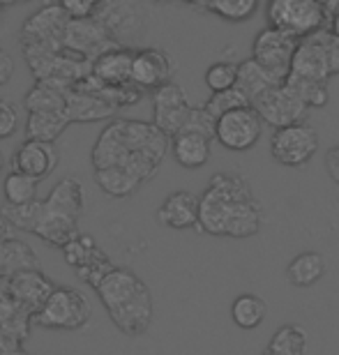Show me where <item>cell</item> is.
Returning <instances> with one entry per match:
<instances>
[{"label": "cell", "mask_w": 339, "mask_h": 355, "mask_svg": "<svg viewBox=\"0 0 339 355\" xmlns=\"http://www.w3.org/2000/svg\"><path fill=\"white\" fill-rule=\"evenodd\" d=\"M263 224V208L252 194V187L238 173H215L206 191L199 196V224L208 236L250 238Z\"/></svg>", "instance_id": "obj_1"}, {"label": "cell", "mask_w": 339, "mask_h": 355, "mask_svg": "<svg viewBox=\"0 0 339 355\" xmlns=\"http://www.w3.org/2000/svg\"><path fill=\"white\" fill-rule=\"evenodd\" d=\"M293 76H305V79L328 83L333 76L339 74V37L330 28H321L307 37L298 40L291 72Z\"/></svg>", "instance_id": "obj_2"}, {"label": "cell", "mask_w": 339, "mask_h": 355, "mask_svg": "<svg viewBox=\"0 0 339 355\" xmlns=\"http://www.w3.org/2000/svg\"><path fill=\"white\" fill-rule=\"evenodd\" d=\"M93 316V304L86 293L72 286H53L44 304L31 316L33 323L46 330H83Z\"/></svg>", "instance_id": "obj_3"}, {"label": "cell", "mask_w": 339, "mask_h": 355, "mask_svg": "<svg viewBox=\"0 0 339 355\" xmlns=\"http://www.w3.org/2000/svg\"><path fill=\"white\" fill-rule=\"evenodd\" d=\"M268 26L302 40L321 28H328V17L316 0H268L266 5Z\"/></svg>", "instance_id": "obj_4"}, {"label": "cell", "mask_w": 339, "mask_h": 355, "mask_svg": "<svg viewBox=\"0 0 339 355\" xmlns=\"http://www.w3.org/2000/svg\"><path fill=\"white\" fill-rule=\"evenodd\" d=\"M316 153H319V134L307 120L279 127L270 137V155L281 166L300 168L309 164Z\"/></svg>", "instance_id": "obj_5"}, {"label": "cell", "mask_w": 339, "mask_h": 355, "mask_svg": "<svg viewBox=\"0 0 339 355\" xmlns=\"http://www.w3.org/2000/svg\"><path fill=\"white\" fill-rule=\"evenodd\" d=\"M95 19L107 28L120 46L137 42L146 28L144 0H100Z\"/></svg>", "instance_id": "obj_6"}, {"label": "cell", "mask_w": 339, "mask_h": 355, "mask_svg": "<svg viewBox=\"0 0 339 355\" xmlns=\"http://www.w3.org/2000/svg\"><path fill=\"white\" fill-rule=\"evenodd\" d=\"M67 24L69 17L62 12V7L58 3H49L21 26V46L40 49V51H62Z\"/></svg>", "instance_id": "obj_7"}, {"label": "cell", "mask_w": 339, "mask_h": 355, "mask_svg": "<svg viewBox=\"0 0 339 355\" xmlns=\"http://www.w3.org/2000/svg\"><path fill=\"white\" fill-rule=\"evenodd\" d=\"M263 134V120L254 111V106H243V109L229 111L215 120V139L226 150L245 153L252 150L259 144Z\"/></svg>", "instance_id": "obj_8"}, {"label": "cell", "mask_w": 339, "mask_h": 355, "mask_svg": "<svg viewBox=\"0 0 339 355\" xmlns=\"http://www.w3.org/2000/svg\"><path fill=\"white\" fill-rule=\"evenodd\" d=\"M298 46V40L291 35L277 31V28H263L252 44V58L266 67L279 83L286 81L288 72H291V60Z\"/></svg>", "instance_id": "obj_9"}, {"label": "cell", "mask_w": 339, "mask_h": 355, "mask_svg": "<svg viewBox=\"0 0 339 355\" xmlns=\"http://www.w3.org/2000/svg\"><path fill=\"white\" fill-rule=\"evenodd\" d=\"M254 111L259 113V118L263 120L266 125L275 127H286L293 123H302L309 116V109L295 97V92L286 86V83H277V86L268 88L266 92L252 102Z\"/></svg>", "instance_id": "obj_10"}, {"label": "cell", "mask_w": 339, "mask_h": 355, "mask_svg": "<svg viewBox=\"0 0 339 355\" xmlns=\"http://www.w3.org/2000/svg\"><path fill=\"white\" fill-rule=\"evenodd\" d=\"M116 46H120V44L111 37L107 28H104L95 17L69 19L62 49H67V51H72L76 55H81V58L93 62L97 55L107 53Z\"/></svg>", "instance_id": "obj_11"}, {"label": "cell", "mask_w": 339, "mask_h": 355, "mask_svg": "<svg viewBox=\"0 0 339 355\" xmlns=\"http://www.w3.org/2000/svg\"><path fill=\"white\" fill-rule=\"evenodd\" d=\"M189 109L192 104L187 99V92L175 81L153 90V125L159 127L168 139L182 130Z\"/></svg>", "instance_id": "obj_12"}, {"label": "cell", "mask_w": 339, "mask_h": 355, "mask_svg": "<svg viewBox=\"0 0 339 355\" xmlns=\"http://www.w3.org/2000/svg\"><path fill=\"white\" fill-rule=\"evenodd\" d=\"M173 72H175V67H173L171 55L157 46L137 49L132 55L130 81L144 92L155 90L168 81H173Z\"/></svg>", "instance_id": "obj_13"}, {"label": "cell", "mask_w": 339, "mask_h": 355, "mask_svg": "<svg viewBox=\"0 0 339 355\" xmlns=\"http://www.w3.org/2000/svg\"><path fill=\"white\" fill-rule=\"evenodd\" d=\"M51 291H53V282L40 268L21 270V272L12 275L10 282H7V297L31 316L44 304Z\"/></svg>", "instance_id": "obj_14"}, {"label": "cell", "mask_w": 339, "mask_h": 355, "mask_svg": "<svg viewBox=\"0 0 339 355\" xmlns=\"http://www.w3.org/2000/svg\"><path fill=\"white\" fill-rule=\"evenodd\" d=\"M60 164V153L55 144H44V141H28L17 148L12 157V171L26 173L42 182L51 175Z\"/></svg>", "instance_id": "obj_15"}, {"label": "cell", "mask_w": 339, "mask_h": 355, "mask_svg": "<svg viewBox=\"0 0 339 355\" xmlns=\"http://www.w3.org/2000/svg\"><path fill=\"white\" fill-rule=\"evenodd\" d=\"M146 288V282L130 268H113L102 277V282L95 286V293L104 304V309L111 311L120 304L130 302L134 295Z\"/></svg>", "instance_id": "obj_16"}, {"label": "cell", "mask_w": 339, "mask_h": 355, "mask_svg": "<svg viewBox=\"0 0 339 355\" xmlns=\"http://www.w3.org/2000/svg\"><path fill=\"white\" fill-rule=\"evenodd\" d=\"M113 325L127 337H141L146 335L153 323V295L150 288H144L137 293L130 302L120 304V307L107 311Z\"/></svg>", "instance_id": "obj_17"}, {"label": "cell", "mask_w": 339, "mask_h": 355, "mask_svg": "<svg viewBox=\"0 0 339 355\" xmlns=\"http://www.w3.org/2000/svg\"><path fill=\"white\" fill-rule=\"evenodd\" d=\"M157 222L164 229L187 231L199 224V196L187 189L171 191L157 208Z\"/></svg>", "instance_id": "obj_18"}, {"label": "cell", "mask_w": 339, "mask_h": 355, "mask_svg": "<svg viewBox=\"0 0 339 355\" xmlns=\"http://www.w3.org/2000/svg\"><path fill=\"white\" fill-rule=\"evenodd\" d=\"M132 55L134 51L130 46L111 49V51L97 55V58L90 62V74H93L102 86H109V88L125 86V83H130Z\"/></svg>", "instance_id": "obj_19"}, {"label": "cell", "mask_w": 339, "mask_h": 355, "mask_svg": "<svg viewBox=\"0 0 339 355\" xmlns=\"http://www.w3.org/2000/svg\"><path fill=\"white\" fill-rule=\"evenodd\" d=\"M168 144H171L173 159L178 162L182 168H201L208 164L213 139L203 137V134H196V132H178V134H173Z\"/></svg>", "instance_id": "obj_20"}, {"label": "cell", "mask_w": 339, "mask_h": 355, "mask_svg": "<svg viewBox=\"0 0 339 355\" xmlns=\"http://www.w3.org/2000/svg\"><path fill=\"white\" fill-rule=\"evenodd\" d=\"M72 125L65 111H35L28 113L26 120V139L28 141H44V144H55L62 132Z\"/></svg>", "instance_id": "obj_21"}, {"label": "cell", "mask_w": 339, "mask_h": 355, "mask_svg": "<svg viewBox=\"0 0 339 355\" xmlns=\"http://www.w3.org/2000/svg\"><path fill=\"white\" fill-rule=\"evenodd\" d=\"M326 275V259L319 252H302L286 266V279L295 288H309Z\"/></svg>", "instance_id": "obj_22"}, {"label": "cell", "mask_w": 339, "mask_h": 355, "mask_svg": "<svg viewBox=\"0 0 339 355\" xmlns=\"http://www.w3.org/2000/svg\"><path fill=\"white\" fill-rule=\"evenodd\" d=\"M95 182H97V187L111 198H127V196L137 194L141 189V184H144L130 168H125V166L95 168Z\"/></svg>", "instance_id": "obj_23"}, {"label": "cell", "mask_w": 339, "mask_h": 355, "mask_svg": "<svg viewBox=\"0 0 339 355\" xmlns=\"http://www.w3.org/2000/svg\"><path fill=\"white\" fill-rule=\"evenodd\" d=\"M40 268V261L35 257L33 247L26 245L24 240L10 238L0 245V277L17 275L21 270H35Z\"/></svg>", "instance_id": "obj_24"}, {"label": "cell", "mask_w": 339, "mask_h": 355, "mask_svg": "<svg viewBox=\"0 0 339 355\" xmlns=\"http://www.w3.org/2000/svg\"><path fill=\"white\" fill-rule=\"evenodd\" d=\"M277 79L268 72L266 67H261L254 58H247L243 62H238V79H236V88H240L250 99V104L257 99L261 92H266L268 88L277 86Z\"/></svg>", "instance_id": "obj_25"}, {"label": "cell", "mask_w": 339, "mask_h": 355, "mask_svg": "<svg viewBox=\"0 0 339 355\" xmlns=\"http://www.w3.org/2000/svg\"><path fill=\"white\" fill-rule=\"evenodd\" d=\"M24 106L28 113L35 111H65L67 106V90L53 86L49 81H35V86L26 92Z\"/></svg>", "instance_id": "obj_26"}, {"label": "cell", "mask_w": 339, "mask_h": 355, "mask_svg": "<svg viewBox=\"0 0 339 355\" xmlns=\"http://www.w3.org/2000/svg\"><path fill=\"white\" fill-rule=\"evenodd\" d=\"M305 353H307V332L298 323L281 325L266 346V355H305Z\"/></svg>", "instance_id": "obj_27"}, {"label": "cell", "mask_w": 339, "mask_h": 355, "mask_svg": "<svg viewBox=\"0 0 339 355\" xmlns=\"http://www.w3.org/2000/svg\"><path fill=\"white\" fill-rule=\"evenodd\" d=\"M268 307L259 295L254 293H243L238 295L231 304V318L238 328L243 330H257L261 323L266 321Z\"/></svg>", "instance_id": "obj_28"}, {"label": "cell", "mask_w": 339, "mask_h": 355, "mask_svg": "<svg viewBox=\"0 0 339 355\" xmlns=\"http://www.w3.org/2000/svg\"><path fill=\"white\" fill-rule=\"evenodd\" d=\"M284 83L295 92V97H298L309 111L321 109V106H326L328 99H330L328 83H323V81H314V79H305V76L288 74Z\"/></svg>", "instance_id": "obj_29"}, {"label": "cell", "mask_w": 339, "mask_h": 355, "mask_svg": "<svg viewBox=\"0 0 339 355\" xmlns=\"http://www.w3.org/2000/svg\"><path fill=\"white\" fill-rule=\"evenodd\" d=\"M37 187L40 182L35 178L10 171L3 180V194H5V205H24L37 198Z\"/></svg>", "instance_id": "obj_30"}, {"label": "cell", "mask_w": 339, "mask_h": 355, "mask_svg": "<svg viewBox=\"0 0 339 355\" xmlns=\"http://www.w3.org/2000/svg\"><path fill=\"white\" fill-rule=\"evenodd\" d=\"M62 250V257H65L67 266H72L74 270H79L83 266L93 263L95 259L102 257V250L97 247V243L86 233H76V236L69 240L65 247H60Z\"/></svg>", "instance_id": "obj_31"}, {"label": "cell", "mask_w": 339, "mask_h": 355, "mask_svg": "<svg viewBox=\"0 0 339 355\" xmlns=\"http://www.w3.org/2000/svg\"><path fill=\"white\" fill-rule=\"evenodd\" d=\"M257 7L259 0H203V10L217 14L224 21H233V24L254 17Z\"/></svg>", "instance_id": "obj_32"}, {"label": "cell", "mask_w": 339, "mask_h": 355, "mask_svg": "<svg viewBox=\"0 0 339 355\" xmlns=\"http://www.w3.org/2000/svg\"><path fill=\"white\" fill-rule=\"evenodd\" d=\"M243 106H250V99H247V95L243 90L233 86V88H226V90H220V92H213L203 109H206L210 116L217 120L220 116H224V113L243 109Z\"/></svg>", "instance_id": "obj_33"}, {"label": "cell", "mask_w": 339, "mask_h": 355, "mask_svg": "<svg viewBox=\"0 0 339 355\" xmlns=\"http://www.w3.org/2000/svg\"><path fill=\"white\" fill-rule=\"evenodd\" d=\"M0 212H3L5 219L14 226V229L33 233L35 226H37L40 212H42V201L40 198H35V201L24 203V205H3V210Z\"/></svg>", "instance_id": "obj_34"}, {"label": "cell", "mask_w": 339, "mask_h": 355, "mask_svg": "<svg viewBox=\"0 0 339 355\" xmlns=\"http://www.w3.org/2000/svg\"><path fill=\"white\" fill-rule=\"evenodd\" d=\"M236 79H238V62L233 60H217L206 72V86L210 88V92L233 88L236 86Z\"/></svg>", "instance_id": "obj_35"}, {"label": "cell", "mask_w": 339, "mask_h": 355, "mask_svg": "<svg viewBox=\"0 0 339 355\" xmlns=\"http://www.w3.org/2000/svg\"><path fill=\"white\" fill-rule=\"evenodd\" d=\"M180 132H196L208 139H215V118L203 106H192Z\"/></svg>", "instance_id": "obj_36"}, {"label": "cell", "mask_w": 339, "mask_h": 355, "mask_svg": "<svg viewBox=\"0 0 339 355\" xmlns=\"http://www.w3.org/2000/svg\"><path fill=\"white\" fill-rule=\"evenodd\" d=\"M19 130V113L10 99H0V141L10 139Z\"/></svg>", "instance_id": "obj_37"}, {"label": "cell", "mask_w": 339, "mask_h": 355, "mask_svg": "<svg viewBox=\"0 0 339 355\" xmlns=\"http://www.w3.org/2000/svg\"><path fill=\"white\" fill-rule=\"evenodd\" d=\"M58 5L69 19H88L95 17L100 0H58Z\"/></svg>", "instance_id": "obj_38"}, {"label": "cell", "mask_w": 339, "mask_h": 355, "mask_svg": "<svg viewBox=\"0 0 339 355\" xmlns=\"http://www.w3.org/2000/svg\"><path fill=\"white\" fill-rule=\"evenodd\" d=\"M14 76V58L0 49V86H7Z\"/></svg>", "instance_id": "obj_39"}, {"label": "cell", "mask_w": 339, "mask_h": 355, "mask_svg": "<svg viewBox=\"0 0 339 355\" xmlns=\"http://www.w3.org/2000/svg\"><path fill=\"white\" fill-rule=\"evenodd\" d=\"M326 171L335 180V184H339V146L330 148L326 153Z\"/></svg>", "instance_id": "obj_40"}, {"label": "cell", "mask_w": 339, "mask_h": 355, "mask_svg": "<svg viewBox=\"0 0 339 355\" xmlns=\"http://www.w3.org/2000/svg\"><path fill=\"white\" fill-rule=\"evenodd\" d=\"M328 26H330V31H333V33L337 35V37H339V10L333 14V19H330V24H328Z\"/></svg>", "instance_id": "obj_41"}, {"label": "cell", "mask_w": 339, "mask_h": 355, "mask_svg": "<svg viewBox=\"0 0 339 355\" xmlns=\"http://www.w3.org/2000/svg\"><path fill=\"white\" fill-rule=\"evenodd\" d=\"M173 3H182V5H192V7H201V10H203V0H173Z\"/></svg>", "instance_id": "obj_42"}, {"label": "cell", "mask_w": 339, "mask_h": 355, "mask_svg": "<svg viewBox=\"0 0 339 355\" xmlns=\"http://www.w3.org/2000/svg\"><path fill=\"white\" fill-rule=\"evenodd\" d=\"M17 3H26V0H0L3 7H10V5H17Z\"/></svg>", "instance_id": "obj_43"}, {"label": "cell", "mask_w": 339, "mask_h": 355, "mask_svg": "<svg viewBox=\"0 0 339 355\" xmlns=\"http://www.w3.org/2000/svg\"><path fill=\"white\" fill-rule=\"evenodd\" d=\"M5 166H7V162H5V155H3V150H0V178H3V171H5Z\"/></svg>", "instance_id": "obj_44"}, {"label": "cell", "mask_w": 339, "mask_h": 355, "mask_svg": "<svg viewBox=\"0 0 339 355\" xmlns=\"http://www.w3.org/2000/svg\"><path fill=\"white\" fill-rule=\"evenodd\" d=\"M7 355H28V353H26V351H21V349H12Z\"/></svg>", "instance_id": "obj_45"}, {"label": "cell", "mask_w": 339, "mask_h": 355, "mask_svg": "<svg viewBox=\"0 0 339 355\" xmlns=\"http://www.w3.org/2000/svg\"><path fill=\"white\" fill-rule=\"evenodd\" d=\"M148 3H155V5H164V3H173V0H148Z\"/></svg>", "instance_id": "obj_46"}, {"label": "cell", "mask_w": 339, "mask_h": 355, "mask_svg": "<svg viewBox=\"0 0 339 355\" xmlns=\"http://www.w3.org/2000/svg\"><path fill=\"white\" fill-rule=\"evenodd\" d=\"M55 3H58V0H55Z\"/></svg>", "instance_id": "obj_47"}, {"label": "cell", "mask_w": 339, "mask_h": 355, "mask_svg": "<svg viewBox=\"0 0 339 355\" xmlns=\"http://www.w3.org/2000/svg\"><path fill=\"white\" fill-rule=\"evenodd\" d=\"M263 355H266V353H263Z\"/></svg>", "instance_id": "obj_48"}]
</instances>
